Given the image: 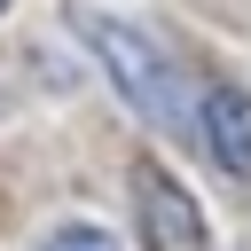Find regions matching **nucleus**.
I'll use <instances>...</instances> for the list:
<instances>
[{"label": "nucleus", "mask_w": 251, "mask_h": 251, "mask_svg": "<svg viewBox=\"0 0 251 251\" xmlns=\"http://www.w3.org/2000/svg\"><path fill=\"white\" fill-rule=\"evenodd\" d=\"M0 8H8V0H0Z\"/></svg>", "instance_id": "nucleus-5"}, {"label": "nucleus", "mask_w": 251, "mask_h": 251, "mask_svg": "<svg viewBox=\"0 0 251 251\" xmlns=\"http://www.w3.org/2000/svg\"><path fill=\"white\" fill-rule=\"evenodd\" d=\"M133 212H141V243H149V251H212V220H204V204H196L157 157L133 165Z\"/></svg>", "instance_id": "nucleus-2"}, {"label": "nucleus", "mask_w": 251, "mask_h": 251, "mask_svg": "<svg viewBox=\"0 0 251 251\" xmlns=\"http://www.w3.org/2000/svg\"><path fill=\"white\" fill-rule=\"evenodd\" d=\"M71 31L94 47V63L110 71V86L157 126V133H173V141H188L196 133V102H188V78H180V63H165V47L141 31V24H126V16H102V8H71Z\"/></svg>", "instance_id": "nucleus-1"}, {"label": "nucleus", "mask_w": 251, "mask_h": 251, "mask_svg": "<svg viewBox=\"0 0 251 251\" xmlns=\"http://www.w3.org/2000/svg\"><path fill=\"white\" fill-rule=\"evenodd\" d=\"M39 251H118V235H110V227H94V220H71V227H55Z\"/></svg>", "instance_id": "nucleus-4"}, {"label": "nucleus", "mask_w": 251, "mask_h": 251, "mask_svg": "<svg viewBox=\"0 0 251 251\" xmlns=\"http://www.w3.org/2000/svg\"><path fill=\"white\" fill-rule=\"evenodd\" d=\"M196 133H204V149H212V165H220L227 180L251 173V110H243V94H235L227 78L204 86V102H196Z\"/></svg>", "instance_id": "nucleus-3"}]
</instances>
